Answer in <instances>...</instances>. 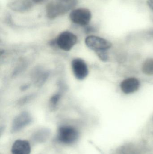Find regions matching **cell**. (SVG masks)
Masks as SVG:
<instances>
[{
  "label": "cell",
  "mask_w": 153,
  "mask_h": 154,
  "mask_svg": "<svg viewBox=\"0 0 153 154\" xmlns=\"http://www.w3.org/2000/svg\"><path fill=\"white\" fill-rule=\"evenodd\" d=\"M147 3L149 7L153 11V0H147Z\"/></svg>",
  "instance_id": "14"
},
{
  "label": "cell",
  "mask_w": 153,
  "mask_h": 154,
  "mask_svg": "<svg viewBox=\"0 0 153 154\" xmlns=\"http://www.w3.org/2000/svg\"><path fill=\"white\" fill-rule=\"evenodd\" d=\"M33 1H34V2H40L44 1V0H33Z\"/></svg>",
  "instance_id": "15"
},
{
  "label": "cell",
  "mask_w": 153,
  "mask_h": 154,
  "mask_svg": "<svg viewBox=\"0 0 153 154\" xmlns=\"http://www.w3.org/2000/svg\"><path fill=\"white\" fill-rule=\"evenodd\" d=\"M96 53H97V55H98L99 58L102 61L106 62L108 59V55L107 54V51H98V52H96Z\"/></svg>",
  "instance_id": "13"
},
{
  "label": "cell",
  "mask_w": 153,
  "mask_h": 154,
  "mask_svg": "<svg viewBox=\"0 0 153 154\" xmlns=\"http://www.w3.org/2000/svg\"><path fill=\"white\" fill-rule=\"evenodd\" d=\"M79 133L75 128L63 126L58 129L57 139L60 143L66 144L74 143L78 139Z\"/></svg>",
  "instance_id": "2"
},
{
  "label": "cell",
  "mask_w": 153,
  "mask_h": 154,
  "mask_svg": "<svg viewBox=\"0 0 153 154\" xmlns=\"http://www.w3.org/2000/svg\"><path fill=\"white\" fill-rule=\"evenodd\" d=\"M8 6L15 11L24 12L31 9L32 4L30 0H15L9 4Z\"/></svg>",
  "instance_id": "9"
},
{
  "label": "cell",
  "mask_w": 153,
  "mask_h": 154,
  "mask_svg": "<svg viewBox=\"0 0 153 154\" xmlns=\"http://www.w3.org/2000/svg\"><path fill=\"white\" fill-rule=\"evenodd\" d=\"M11 151L13 154H30V145L28 141L18 140L13 145Z\"/></svg>",
  "instance_id": "10"
},
{
  "label": "cell",
  "mask_w": 153,
  "mask_h": 154,
  "mask_svg": "<svg viewBox=\"0 0 153 154\" xmlns=\"http://www.w3.org/2000/svg\"><path fill=\"white\" fill-rule=\"evenodd\" d=\"M61 95L59 93H57L53 95L50 99V106L52 108H54L56 107L59 100H60Z\"/></svg>",
  "instance_id": "12"
},
{
  "label": "cell",
  "mask_w": 153,
  "mask_h": 154,
  "mask_svg": "<svg viewBox=\"0 0 153 154\" xmlns=\"http://www.w3.org/2000/svg\"><path fill=\"white\" fill-rule=\"evenodd\" d=\"M72 68L74 75L79 80L84 79L89 74L87 64L82 59H74L72 62Z\"/></svg>",
  "instance_id": "6"
},
{
  "label": "cell",
  "mask_w": 153,
  "mask_h": 154,
  "mask_svg": "<svg viewBox=\"0 0 153 154\" xmlns=\"http://www.w3.org/2000/svg\"><path fill=\"white\" fill-rule=\"evenodd\" d=\"M77 38L76 35L69 31L60 33L56 39V43L61 49L66 51H70L76 44Z\"/></svg>",
  "instance_id": "3"
},
{
  "label": "cell",
  "mask_w": 153,
  "mask_h": 154,
  "mask_svg": "<svg viewBox=\"0 0 153 154\" xmlns=\"http://www.w3.org/2000/svg\"><path fill=\"white\" fill-rule=\"evenodd\" d=\"M32 120L31 115L27 112H22L15 117L12 125V132L20 131L28 125Z\"/></svg>",
  "instance_id": "7"
},
{
  "label": "cell",
  "mask_w": 153,
  "mask_h": 154,
  "mask_svg": "<svg viewBox=\"0 0 153 154\" xmlns=\"http://www.w3.org/2000/svg\"><path fill=\"white\" fill-rule=\"evenodd\" d=\"M75 4V0H59L49 3L46 6L47 16L54 19L68 11Z\"/></svg>",
  "instance_id": "1"
},
{
  "label": "cell",
  "mask_w": 153,
  "mask_h": 154,
  "mask_svg": "<svg viewBox=\"0 0 153 154\" xmlns=\"http://www.w3.org/2000/svg\"><path fill=\"white\" fill-rule=\"evenodd\" d=\"M142 71L146 75H153V59H148L145 61L142 66Z\"/></svg>",
  "instance_id": "11"
},
{
  "label": "cell",
  "mask_w": 153,
  "mask_h": 154,
  "mask_svg": "<svg viewBox=\"0 0 153 154\" xmlns=\"http://www.w3.org/2000/svg\"><path fill=\"white\" fill-rule=\"evenodd\" d=\"M140 82L135 78H129L123 80L120 84L121 90L125 94L134 93L138 90Z\"/></svg>",
  "instance_id": "8"
},
{
  "label": "cell",
  "mask_w": 153,
  "mask_h": 154,
  "mask_svg": "<svg viewBox=\"0 0 153 154\" xmlns=\"http://www.w3.org/2000/svg\"><path fill=\"white\" fill-rule=\"evenodd\" d=\"M71 20L73 23L81 26H86L92 18L91 12L86 8H79L73 10L70 14Z\"/></svg>",
  "instance_id": "5"
},
{
  "label": "cell",
  "mask_w": 153,
  "mask_h": 154,
  "mask_svg": "<svg viewBox=\"0 0 153 154\" xmlns=\"http://www.w3.org/2000/svg\"><path fill=\"white\" fill-rule=\"evenodd\" d=\"M85 43L89 48L96 52L107 51L112 46V44L108 41L95 36L87 37L85 39Z\"/></svg>",
  "instance_id": "4"
}]
</instances>
